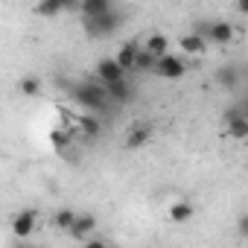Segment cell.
<instances>
[{
    "label": "cell",
    "instance_id": "1",
    "mask_svg": "<svg viewBox=\"0 0 248 248\" xmlns=\"http://www.w3.org/2000/svg\"><path fill=\"white\" fill-rule=\"evenodd\" d=\"M73 99L79 102V105H85L88 108V114L93 111V114H102L105 108H108V91H105V85H93V82H82V85H76L73 91Z\"/></svg>",
    "mask_w": 248,
    "mask_h": 248
},
{
    "label": "cell",
    "instance_id": "2",
    "mask_svg": "<svg viewBox=\"0 0 248 248\" xmlns=\"http://www.w3.org/2000/svg\"><path fill=\"white\" fill-rule=\"evenodd\" d=\"M199 32H202V35L207 38V44H213V47H228V44H233V38H236V27H233L231 21H210V24H202Z\"/></svg>",
    "mask_w": 248,
    "mask_h": 248
},
{
    "label": "cell",
    "instance_id": "3",
    "mask_svg": "<svg viewBox=\"0 0 248 248\" xmlns=\"http://www.w3.org/2000/svg\"><path fill=\"white\" fill-rule=\"evenodd\" d=\"M155 73H158L161 79H172V82H175V79L187 76V62H184V56H181V53H170V56L158 59Z\"/></svg>",
    "mask_w": 248,
    "mask_h": 248
},
{
    "label": "cell",
    "instance_id": "4",
    "mask_svg": "<svg viewBox=\"0 0 248 248\" xmlns=\"http://www.w3.org/2000/svg\"><path fill=\"white\" fill-rule=\"evenodd\" d=\"M35 228H38V210L24 207V210H18V213L12 216V233H15L18 239L32 236V233H35Z\"/></svg>",
    "mask_w": 248,
    "mask_h": 248
},
{
    "label": "cell",
    "instance_id": "5",
    "mask_svg": "<svg viewBox=\"0 0 248 248\" xmlns=\"http://www.w3.org/2000/svg\"><path fill=\"white\" fill-rule=\"evenodd\" d=\"M178 50H181V56H187V59H202V56L210 50V44H207V38L196 30V32H187V35L178 38Z\"/></svg>",
    "mask_w": 248,
    "mask_h": 248
},
{
    "label": "cell",
    "instance_id": "6",
    "mask_svg": "<svg viewBox=\"0 0 248 248\" xmlns=\"http://www.w3.org/2000/svg\"><path fill=\"white\" fill-rule=\"evenodd\" d=\"M117 27H120V15L117 12H108L105 18H96V21H85V32L91 38H108V35L117 32Z\"/></svg>",
    "mask_w": 248,
    "mask_h": 248
},
{
    "label": "cell",
    "instance_id": "7",
    "mask_svg": "<svg viewBox=\"0 0 248 248\" xmlns=\"http://www.w3.org/2000/svg\"><path fill=\"white\" fill-rule=\"evenodd\" d=\"M140 50H143V47H140V38H135V41H123V44L117 47V53H114V62L129 73V70H135Z\"/></svg>",
    "mask_w": 248,
    "mask_h": 248
},
{
    "label": "cell",
    "instance_id": "8",
    "mask_svg": "<svg viewBox=\"0 0 248 248\" xmlns=\"http://www.w3.org/2000/svg\"><path fill=\"white\" fill-rule=\"evenodd\" d=\"M93 73H96L99 85H114V82H123V79H126V70H123V67L114 62V56H108V59H99Z\"/></svg>",
    "mask_w": 248,
    "mask_h": 248
},
{
    "label": "cell",
    "instance_id": "9",
    "mask_svg": "<svg viewBox=\"0 0 248 248\" xmlns=\"http://www.w3.org/2000/svg\"><path fill=\"white\" fill-rule=\"evenodd\" d=\"M225 135L233 138V140L248 138V114L245 111H228L225 114Z\"/></svg>",
    "mask_w": 248,
    "mask_h": 248
},
{
    "label": "cell",
    "instance_id": "10",
    "mask_svg": "<svg viewBox=\"0 0 248 248\" xmlns=\"http://www.w3.org/2000/svg\"><path fill=\"white\" fill-rule=\"evenodd\" d=\"M140 47H143L149 56H155V59H164V56L172 53V50H170V38H167L164 32H146V35L140 38Z\"/></svg>",
    "mask_w": 248,
    "mask_h": 248
},
{
    "label": "cell",
    "instance_id": "11",
    "mask_svg": "<svg viewBox=\"0 0 248 248\" xmlns=\"http://www.w3.org/2000/svg\"><path fill=\"white\" fill-rule=\"evenodd\" d=\"M76 9H79V15L85 21H96V18H105L108 12H114V6L108 3V0H82Z\"/></svg>",
    "mask_w": 248,
    "mask_h": 248
},
{
    "label": "cell",
    "instance_id": "12",
    "mask_svg": "<svg viewBox=\"0 0 248 248\" xmlns=\"http://www.w3.org/2000/svg\"><path fill=\"white\" fill-rule=\"evenodd\" d=\"M96 231V216L93 213H79L76 225L70 228V239H79V242H88Z\"/></svg>",
    "mask_w": 248,
    "mask_h": 248
},
{
    "label": "cell",
    "instance_id": "13",
    "mask_svg": "<svg viewBox=\"0 0 248 248\" xmlns=\"http://www.w3.org/2000/svg\"><path fill=\"white\" fill-rule=\"evenodd\" d=\"M152 140V126H146V123H135V126L129 129V135H126V149H140V146H146Z\"/></svg>",
    "mask_w": 248,
    "mask_h": 248
},
{
    "label": "cell",
    "instance_id": "14",
    "mask_svg": "<svg viewBox=\"0 0 248 248\" xmlns=\"http://www.w3.org/2000/svg\"><path fill=\"white\" fill-rule=\"evenodd\" d=\"M167 216H170V222L184 225V222L193 219V204H190L187 199H178V202H172V204L167 207Z\"/></svg>",
    "mask_w": 248,
    "mask_h": 248
},
{
    "label": "cell",
    "instance_id": "15",
    "mask_svg": "<svg viewBox=\"0 0 248 248\" xmlns=\"http://www.w3.org/2000/svg\"><path fill=\"white\" fill-rule=\"evenodd\" d=\"M76 219H79V210H70V207H59L53 213V225L59 231H64V233H70V228L76 225Z\"/></svg>",
    "mask_w": 248,
    "mask_h": 248
},
{
    "label": "cell",
    "instance_id": "16",
    "mask_svg": "<svg viewBox=\"0 0 248 248\" xmlns=\"http://www.w3.org/2000/svg\"><path fill=\"white\" fill-rule=\"evenodd\" d=\"M105 91H108V99H114V102H129L132 99V88H129L126 79L114 82V85H105Z\"/></svg>",
    "mask_w": 248,
    "mask_h": 248
},
{
    "label": "cell",
    "instance_id": "17",
    "mask_svg": "<svg viewBox=\"0 0 248 248\" xmlns=\"http://www.w3.org/2000/svg\"><path fill=\"white\" fill-rule=\"evenodd\" d=\"M73 138H76V135H73L67 126H56V129L50 132V143H53V149H64Z\"/></svg>",
    "mask_w": 248,
    "mask_h": 248
},
{
    "label": "cell",
    "instance_id": "18",
    "mask_svg": "<svg viewBox=\"0 0 248 248\" xmlns=\"http://www.w3.org/2000/svg\"><path fill=\"white\" fill-rule=\"evenodd\" d=\"M64 9H73V6L62 3V0H47V3H38V6H35V12L44 15V18H56V15H62Z\"/></svg>",
    "mask_w": 248,
    "mask_h": 248
},
{
    "label": "cell",
    "instance_id": "19",
    "mask_svg": "<svg viewBox=\"0 0 248 248\" xmlns=\"http://www.w3.org/2000/svg\"><path fill=\"white\" fill-rule=\"evenodd\" d=\"M216 82H219L222 88L233 91V88H236V82H239V73H236L233 67H219V70H216Z\"/></svg>",
    "mask_w": 248,
    "mask_h": 248
},
{
    "label": "cell",
    "instance_id": "20",
    "mask_svg": "<svg viewBox=\"0 0 248 248\" xmlns=\"http://www.w3.org/2000/svg\"><path fill=\"white\" fill-rule=\"evenodd\" d=\"M18 88H21L24 96H38V93H41V79H35V76H24Z\"/></svg>",
    "mask_w": 248,
    "mask_h": 248
},
{
    "label": "cell",
    "instance_id": "21",
    "mask_svg": "<svg viewBox=\"0 0 248 248\" xmlns=\"http://www.w3.org/2000/svg\"><path fill=\"white\" fill-rule=\"evenodd\" d=\"M236 233H239V236H245V239H248V213H242V216H239V219H236Z\"/></svg>",
    "mask_w": 248,
    "mask_h": 248
},
{
    "label": "cell",
    "instance_id": "22",
    "mask_svg": "<svg viewBox=\"0 0 248 248\" xmlns=\"http://www.w3.org/2000/svg\"><path fill=\"white\" fill-rule=\"evenodd\" d=\"M82 248H108V242H105V239H99V236H91Z\"/></svg>",
    "mask_w": 248,
    "mask_h": 248
},
{
    "label": "cell",
    "instance_id": "23",
    "mask_svg": "<svg viewBox=\"0 0 248 248\" xmlns=\"http://www.w3.org/2000/svg\"><path fill=\"white\" fill-rule=\"evenodd\" d=\"M233 9H236L239 15H248V0H236V3H233Z\"/></svg>",
    "mask_w": 248,
    "mask_h": 248
},
{
    "label": "cell",
    "instance_id": "24",
    "mask_svg": "<svg viewBox=\"0 0 248 248\" xmlns=\"http://www.w3.org/2000/svg\"><path fill=\"white\" fill-rule=\"evenodd\" d=\"M18 248H35V245H18Z\"/></svg>",
    "mask_w": 248,
    "mask_h": 248
},
{
    "label": "cell",
    "instance_id": "25",
    "mask_svg": "<svg viewBox=\"0 0 248 248\" xmlns=\"http://www.w3.org/2000/svg\"><path fill=\"white\" fill-rule=\"evenodd\" d=\"M245 245H248V239H245Z\"/></svg>",
    "mask_w": 248,
    "mask_h": 248
}]
</instances>
